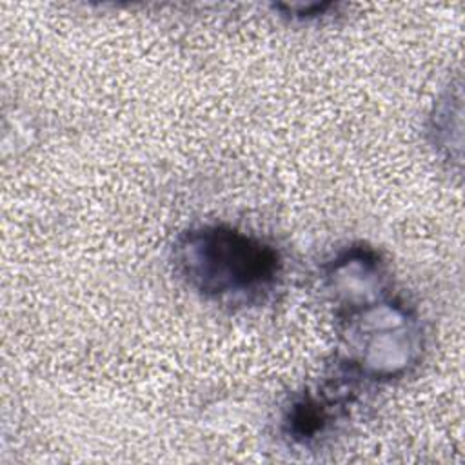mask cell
<instances>
[{"label":"cell","instance_id":"obj_1","mask_svg":"<svg viewBox=\"0 0 465 465\" xmlns=\"http://www.w3.org/2000/svg\"><path fill=\"white\" fill-rule=\"evenodd\" d=\"M180 265L187 280L216 298H256L276 282V252L231 229L193 231L180 245Z\"/></svg>","mask_w":465,"mask_h":465}]
</instances>
